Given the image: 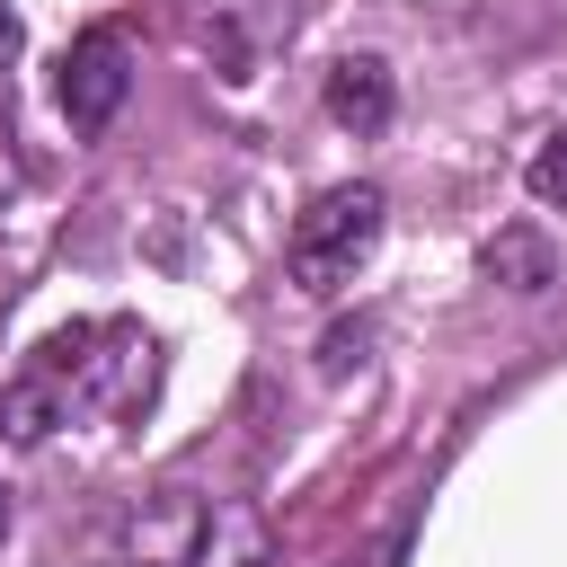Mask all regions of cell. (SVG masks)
Segmentation results:
<instances>
[{
    "mask_svg": "<svg viewBox=\"0 0 567 567\" xmlns=\"http://www.w3.org/2000/svg\"><path fill=\"white\" fill-rule=\"evenodd\" d=\"M62 425V381L35 363V372H18V381H0V434L9 443H44Z\"/></svg>",
    "mask_w": 567,
    "mask_h": 567,
    "instance_id": "cell-6",
    "label": "cell"
},
{
    "mask_svg": "<svg viewBox=\"0 0 567 567\" xmlns=\"http://www.w3.org/2000/svg\"><path fill=\"white\" fill-rule=\"evenodd\" d=\"M523 177H532V195H540L549 213H567V124H558V133L532 151V168H523Z\"/></svg>",
    "mask_w": 567,
    "mask_h": 567,
    "instance_id": "cell-8",
    "label": "cell"
},
{
    "mask_svg": "<svg viewBox=\"0 0 567 567\" xmlns=\"http://www.w3.org/2000/svg\"><path fill=\"white\" fill-rule=\"evenodd\" d=\"M0 532H9V487H0Z\"/></svg>",
    "mask_w": 567,
    "mask_h": 567,
    "instance_id": "cell-13",
    "label": "cell"
},
{
    "mask_svg": "<svg viewBox=\"0 0 567 567\" xmlns=\"http://www.w3.org/2000/svg\"><path fill=\"white\" fill-rule=\"evenodd\" d=\"M487 284H505V292H549V284H558V248H549L540 230H496V239H487Z\"/></svg>",
    "mask_w": 567,
    "mask_h": 567,
    "instance_id": "cell-7",
    "label": "cell"
},
{
    "mask_svg": "<svg viewBox=\"0 0 567 567\" xmlns=\"http://www.w3.org/2000/svg\"><path fill=\"white\" fill-rule=\"evenodd\" d=\"M266 514L204 487H142L115 523V567H266Z\"/></svg>",
    "mask_w": 567,
    "mask_h": 567,
    "instance_id": "cell-1",
    "label": "cell"
},
{
    "mask_svg": "<svg viewBox=\"0 0 567 567\" xmlns=\"http://www.w3.org/2000/svg\"><path fill=\"white\" fill-rule=\"evenodd\" d=\"M381 221H390V204H381V186H328V195H310V213L292 221V239H284V266H292V284L301 292H346L354 284V266L381 248Z\"/></svg>",
    "mask_w": 567,
    "mask_h": 567,
    "instance_id": "cell-3",
    "label": "cell"
},
{
    "mask_svg": "<svg viewBox=\"0 0 567 567\" xmlns=\"http://www.w3.org/2000/svg\"><path fill=\"white\" fill-rule=\"evenodd\" d=\"M390 106H399V89H390V62H381V53H346V62L328 71V115H337L346 133H381Z\"/></svg>",
    "mask_w": 567,
    "mask_h": 567,
    "instance_id": "cell-5",
    "label": "cell"
},
{
    "mask_svg": "<svg viewBox=\"0 0 567 567\" xmlns=\"http://www.w3.org/2000/svg\"><path fill=\"white\" fill-rule=\"evenodd\" d=\"M399 549H408V523H390V532H381L363 558H346V567H399Z\"/></svg>",
    "mask_w": 567,
    "mask_h": 567,
    "instance_id": "cell-10",
    "label": "cell"
},
{
    "mask_svg": "<svg viewBox=\"0 0 567 567\" xmlns=\"http://www.w3.org/2000/svg\"><path fill=\"white\" fill-rule=\"evenodd\" d=\"M44 372H53L71 399H89V408L133 416V408H151V390H159V346H151L142 319H89V328H62V337L44 346Z\"/></svg>",
    "mask_w": 567,
    "mask_h": 567,
    "instance_id": "cell-2",
    "label": "cell"
},
{
    "mask_svg": "<svg viewBox=\"0 0 567 567\" xmlns=\"http://www.w3.org/2000/svg\"><path fill=\"white\" fill-rule=\"evenodd\" d=\"M133 97V35L124 27H89L71 53H62V115L71 133H106Z\"/></svg>",
    "mask_w": 567,
    "mask_h": 567,
    "instance_id": "cell-4",
    "label": "cell"
},
{
    "mask_svg": "<svg viewBox=\"0 0 567 567\" xmlns=\"http://www.w3.org/2000/svg\"><path fill=\"white\" fill-rule=\"evenodd\" d=\"M354 354H363V328H337V337H328V372H346Z\"/></svg>",
    "mask_w": 567,
    "mask_h": 567,
    "instance_id": "cell-11",
    "label": "cell"
},
{
    "mask_svg": "<svg viewBox=\"0 0 567 567\" xmlns=\"http://www.w3.org/2000/svg\"><path fill=\"white\" fill-rule=\"evenodd\" d=\"M18 44H27V27H18V9H9V0H0V62H9V53H18Z\"/></svg>",
    "mask_w": 567,
    "mask_h": 567,
    "instance_id": "cell-12",
    "label": "cell"
},
{
    "mask_svg": "<svg viewBox=\"0 0 567 567\" xmlns=\"http://www.w3.org/2000/svg\"><path fill=\"white\" fill-rule=\"evenodd\" d=\"M27 186V159H18V133H9V106H0V204Z\"/></svg>",
    "mask_w": 567,
    "mask_h": 567,
    "instance_id": "cell-9",
    "label": "cell"
}]
</instances>
